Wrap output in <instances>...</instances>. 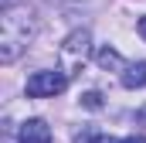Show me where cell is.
Instances as JSON below:
<instances>
[{"instance_id": "obj_1", "label": "cell", "mask_w": 146, "mask_h": 143, "mask_svg": "<svg viewBox=\"0 0 146 143\" xmlns=\"http://www.w3.org/2000/svg\"><path fill=\"white\" fill-rule=\"evenodd\" d=\"M31 37H34V21L27 7H7L0 14V61L14 65L21 51L31 44Z\"/></svg>"}, {"instance_id": "obj_2", "label": "cell", "mask_w": 146, "mask_h": 143, "mask_svg": "<svg viewBox=\"0 0 146 143\" xmlns=\"http://www.w3.org/2000/svg\"><path fill=\"white\" fill-rule=\"evenodd\" d=\"M68 89V72L65 68H44L27 78V96L31 99H51Z\"/></svg>"}, {"instance_id": "obj_3", "label": "cell", "mask_w": 146, "mask_h": 143, "mask_svg": "<svg viewBox=\"0 0 146 143\" xmlns=\"http://www.w3.org/2000/svg\"><path fill=\"white\" fill-rule=\"evenodd\" d=\"M88 44H92V34L82 27V31H72V34L61 41V58H65V72L72 75L75 68H82L85 65V58H88Z\"/></svg>"}, {"instance_id": "obj_4", "label": "cell", "mask_w": 146, "mask_h": 143, "mask_svg": "<svg viewBox=\"0 0 146 143\" xmlns=\"http://www.w3.org/2000/svg\"><path fill=\"white\" fill-rule=\"evenodd\" d=\"M17 143H51V126L44 119H24L17 130Z\"/></svg>"}, {"instance_id": "obj_5", "label": "cell", "mask_w": 146, "mask_h": 143, "mask_svg": "<svg viewBox=\"0 0 146 143\" xmlns=\"http://www.w3.org/2000/svg\"><path fill=\"white\" fill-rule=\"evenodd\" d=\"M122 89H143L146 85V61H126V68L119 72Z\"/></svg>"}, {"instance_id": "obj_6", "label": "cell", "mask_w": 146, "mask_h": 143, "mask_svg": "<svg viewBox=\"0 0 146 143\" xmlns=\"http://www.w3.org/2000/svg\"><path fill=\"white\" fill-rule=\"evenodd\" d=\"M95 61H99V68H106V72H122L126 68L122 55H119L115 48H109V44H102V48L95 51Z\"/></svg>"}, {"instance_id": "obj_7", "label": "cell", "mask_w": 146, "mask_h": 143, "mask_svg": "<svg viewBox=\"0 0 146 143\" xmlns=\"http://www.w3.org/2000/svg\"><path fill=\"white\" fill-rule=\"evenodd\" d=\"M75 143H119L115 136H106V133H78Z\"/></svg>"}, {"instance_id": "obj_8", "label": "cell", "mask_w": 146, "mask_h": 143, "mask_svg": "<svg viewBox=\"0 0 146 143\" xmlns=\"http://www.w3.org/2000/svg\"><path fill=\"white\" fill-rule=\"evenodd\" d=\"M82 106L92 109V112H95V109H102V92H95V89H92V92H85V96H82Z\"/></svg>"}, {"instance_id": "obj_9", "label": "cell", "mask_w": 146, "mask_h": 143, "mask_svg": "<svg viewBox=\"0 0 146 143\" xmlns=\"http://www.w3.org/2000/svg\"><path fill=\"white\" fill-rule=\"evenodd\" d=\"M119 143H146V136H126V140H119Z\"/></svg>"}, {"instance_id": "obj_10", "label": "cell", "mask_w": 146, "mask_h": 143, "mask_svg": "<svg viewBox=\"0 0 146 143\" xmlns=\"http://www.w3.org/2000/svg\"><path fill=\"white\" fill-rule=\"evenodd\" d=\"M139 34H143V41H146V17H139Z\"/></svg>"}, {"instance_id": "obj_11", "label": "cell", "mask_w": 146, "mask_h": 143, "mask_svg": "<svg viewBox=\"0 0 146 143\" xmlns=\"http://www.w3.org/2000/svg\"><path fill=\"white\" fill-rule=\"evenodd\" d=\"M3 3H10V0H3Z\"/></svg>"}]
</instances>
